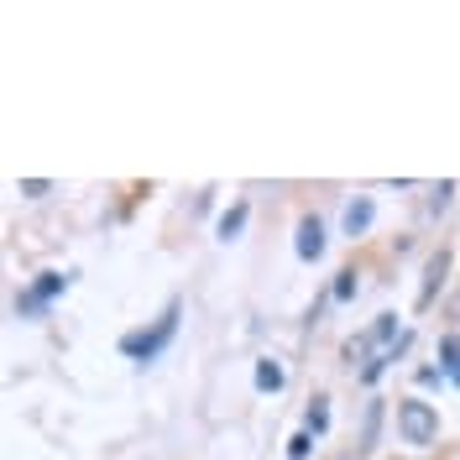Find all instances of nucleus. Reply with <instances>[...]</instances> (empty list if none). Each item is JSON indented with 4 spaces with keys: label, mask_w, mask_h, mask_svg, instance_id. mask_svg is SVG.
<instances>
[{
    "label": "nucleus",
    "mask_w": 460,
    "mask_h": 460,
    "mask_svg": "<svg viewBox=\"0 0 460 460\" xmlns=\"http://www.w3.org/2000/svg\"><path fill=\"white\" fill-rule=\"evenodd\" d=\"M309 456H314V434L298 429L293 439H288V460H309Z\"/></svg>",
    "instance_id": "obj_10"
},
{
    "label": "nucleus",
    "mask_w": 460,
    "mask_h": 460,
    "mask_svg": "<svg viewBox=\"0 0 460 460\" xmlns=\"http://www.w3.org/2000/svg\"><path fill=\"white\" fill-rule=\"evenodd\" d=\"M445 267H450V257H445V252H434L429 267H424V293H419V304H429V298H434V288H439V278H445Z\"/></svg>",
    "instance_id": "obj_9"
},
{
    "label": "nucleus",
    "mask_w": 460,
    "mask_h": 460,
    "mask_svg": "<svg viewBox=\"0 0 460 460\" xmlns=\"http://www.w3.org/2000/svg\"><path fill=\"white\" fill-rule=\"evenodd\" d=\"M178 309H183V304L172 298L168 309H163V319H157L152 330H137V335H126V341H120V356H131V361H142V367H146V361H157V356L168 350V341L178 335Z\"/></svg>",
    "instance_id": "obj_1"
},
{
    "label": "nucleus",
    "mask_w": 460,
    "mask_h": 460,
    "mask_svg": "<svg viewBox=\"0 0 460 460\" xmlns=\"http://www.w3.org/2000/svg\"><path fill=\"white\" fill-rule=\"evenodd\" d=\"M63 288H68V272H37V283L16 293V314H22V319L48 314V309H53V298H63Z\"/></svg>",
    "instance_id": "obj_2"
},
{
    "label": "nucleus",
    "mask_w": 460,
    "mask_h": 460,
    "mask_svg": "<svg viewBox=\"0 0 460 460\" xmlns=\"http://www.w3.org/2000/svg\"><path fill=\"white\" fill-rule=\"evenodd\" d=\"M293 252H298L304 261H319V257H324V226H319L314 215H304V220H298V235H293Z\"/></svg>",
    "instance_id": "obj_4"
},
{
    "label": "nucleus",
    "mask_w": 460,
    "mask_h": 460,
    "mask_svg": "<svg viewBox=\"0 0 460 460\" xmlns=\"http://www.w3.org/2000/svg\"><path fill=\"white\" fill-rule=\"evenodd\" d=\"M439 356H445V372L456 376L460 372V335H445V341H439Z\"/></svg>",
    "instance_id": "obj_11"
},
{
    "label": "nucleus",
    "mask_w": 460,
    "mask_h": 460,
    "mask_svg": "<svg viewBox=\"0 0 460 460\" xmlns=\"http://www.w3.org/2000/svg\"><path fill=\"white\" fill-rule=\"evenodd\" d=\"M330 298H335V304H350V298H356V272H341L335 288H330Z\"/></svg>",
    "instance_id": "obj_12"
},
{
    "label": "nucleus",
    "mask_w": 460,
    "mask_h": 460,
    "mask_svg": "<svg viewBox=\"0 0 460 460\" xmlns=\"http://www.w3.org/2000/svg\"><path fill=\"white\" fill-rule=\"evenodd\" d=\"M398 429L408 445H434V434H439V413H434L429 402L419 398H402L398 402Z\"/></svg>",
    "instance_id": "obj_3"
},
{
    "label": "nucleus",
    "mask_w": 460,
    "mask_h": 460,
    "mask_svg": "<svg viewBox=\"0 0 460 460\" xmlns=\"http://www.w3.org/2000/svg\"><path fill=\"white\" fill-rule=\"evenodd\" d=\"M372 220H376V204L367 199V194H356V199L345 204V215H341L345 235H367V230H372Z\"/></svg>",
    "instance_id": "obj_5"
},
{
    "label": "nucleus",
    "mask_w": 460,
    "mask_h": 460,
    "mask_svg": "<svg viewBox=\"0 0 460 460\" xmlns=\"http://www.w3.org/2000/svg\"><path fill=\"white\" fill-rule=\"evenodd\" d=\"M252 382H257V393H283V382H288L283 361H272V356H261V361H257V372H252Z\"/></svg>",
    "instance_id": "obj_6"
},
{
    "label": "nucleus",
    "mask_w": 460,
    "mask_h": 460,
    "mask_svg": "<svg viewBox=\"0 0 460 460\" xmlns=\"http://www.w3.org/2000/svg\"><path fill=\"white\" fill-rule=\"evenodd\" d=\"M304 429L314 434V439H324V434H330V398H314V402H309V413H304Z\"/></svg>",
    "instance_id": "obj_8"
},
{
    "label": "nucleus",
    "mask_w": 460,
    "mask_h": 460,
    "mask_svg": "<svg viewBox=\"0 0 460 460\" xmlns=\"http://www.w3.org/2000/svg\"><path fill=\"white\" fill-rule=\"evenodd\" d=\"M22 194L27 199H42V194H53V183L48 178H22Z\"/></svg>",
    "instance_id": "obj_13"
},
{
    "label": "nucleus",
    "mask_w": 460,
    "mask_h": 460,
    "mask_svg": "<svg viewBox=\"0 0 460 460\" xmlns=\"http://www.w3.org/2000/svg\"><path fill=\"white\" fill-rule=\"evenodd\" d=\"M246 215H252V204H246V199L230 204L226 215H220V226H215V230H220V241H235V235L246 230Z\"/></svg>",
    "instance_id": "obj_7"
},
{
    "label": "nucleus",
    "mask_w": 460,
    "mask_h": 460,
    "mask_svg": "<svg viewBox=\"0 0 460 460\" xmlns=\"http://www.w3.org/2000/svg\"><path fill=\"white\" fill-rule=\"evenodd\" d=\"M456 382H460V372H456Z\"/></svg>",
    "instance_id": "obj_14"
}]
</instances>
